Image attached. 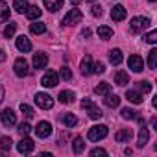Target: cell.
<instances>
[{
    "label": "cell",
    "instance_id": "6da1fadb",
    "mask_svg": "<svg viewBox=\"0 0 157 157\" xmlns=\"http://www.w3.org/2000/svg\"><path fill=\"white\" fill-rule=\"evenodd\" d=\"M150 19L148 17H135V19H131V24H129V30H131V33H142L144 30H148L150 28Z\"/></svg>",
    "mask_w": 157,
    "mask_h": 157
},
{
    "label": "cell",
    "instance_id": "7a4b0ae2",
    "mask_svg": "<svg viewBox=\"0 0 157 157\" xmlns=\"http://www.w3.org/2000/svg\"><path fill=\"white\" fill-rule=\"evenodd\" d=\"M107 126H104V124H98V126H93L91 129H89V140H93V142H98V140H102L104 137H107Z\"/></svg>",
    "mask_w": 157,
    "mask_h": 157
},
{
    "label": "cell",
    "instance_id": "3957f363",
    "mask_svg": "<svg viewBox=\"0 0 157 157\" xmlns=\"http://www.w3.org/2000/svg\"><path fill=\"white\" fill-rule=\"evenodd\" d=\"M82 107L87 109V113H89V117H91L93 120H98V118H102V115H104L102 109H100L98 105H94L89 98H83V100H82Z\"/></svg>",
    "mask_w": 157,
    "mask_h": 157
},
{
    "label": "cell",
    "instance_id": "277c9868",
    "mask_svg": "<svg viewBox=\"0 0 157 157\" xmlns=\"http://www.w3.org/2000/svg\"><path fill=\"white\" fill-rule=\"evenodd\" d=\"M83 21V13L80 11V10H70L67 15H65V19H63V26H72V24H80Z\"/></svg>",
    "mask_w": 157,
    "mask_h": 157
},
{
    "label": "cell",
    "instance_id": "5b68a950",
    "mask_svg": "<svg viewBox=\"0 0 157 157\" xmlns=\"http://www.w3.org/2000/svg\"><path fill=\"white\" fill-rule=\"evenodd\" d=\"M35 104L41 107V109H50L54 105V98L46 93H37L35 94Z\"/></svg>",
    "mask_w": 157,
    "mask_h": 157
},
{
    "label": "cell",
    "instance_id": "8992f818",
    "mask_svg": "<svg viewBox=\"0 0 157 157\" xmlns=\"http://www.w3.org/2000/svg\"><path fill=\"white\" fill-rule=\"evenodd\" d=\"M57 83H59V76H57L54 70H48V72L41 78V85H43V87H48V89H50V87H56Z\"/></svg>",
    "mask_w": 157,
    "mask_h": 157
},
{
    "label": "cell",
    "instance_id": "52a82bcc",
    "mask_svg": "<svg viewBox=\"0 0 157 157\" xmlns=\"http://www.w3.org/2000/svg\"><path fill=\"white\" fill-rule=\"evenodd\" d=\"M13 70H15V74H17V76H21V78L28 76V74H30V67H28V61H26L24 57H19V59L15 61V65H13Z\"/></svg>",
    "mask_w": 157,
    "mask_h": 157
},
{
    "label": "cell",
    "instance_id": "ba28073f",
    "mask_svg": "<svg viewBox=\"0 0 157 157\" xmlns=\"http://www.w3.org/2000/svg\"><path fill=\"white\" fill-rule=\"evenodd\" d=\"M33 148H35V142H33L30 137H26V135H22V140L17 142V150H19L21 153H32Z\"/></svg>",
    "mask_w": 157,
    "mask_h": 157
},
{
    "label": "cell",
    "instance_id": "9c48e42d",
    "mask_svg": "<svg viewBox=\"0 0 157 157\" xmlns=\"http://www.w3.org/2000/svg\"><path fill=\"white\" fill-rule=\"evenodd\" d=\"M35 133H37L39 139H46V137H50V135H52V126H50V122H46V120L39 122L37 128H35Z\"/></svg>",
    "mask_w": 157,
    "mask_h": 157
},
{
    "label": "cell",
    "instance_id": "30bf717a",
    "mask_svg": "<svg viewBox=\"0 0 157 157\" xmlns=\"http://www.w3.org/2000/svg\"><path fill=\"white\" fill-rule=\"evenodd\" d=\"M0 117H2V122H4V126H8V128H11V126H15L17 124V115L13 113V109H4L2 113H0Z\"/></svg>",
    "mask_w": 157,
    "mask_h": 157
},
{
    "label": "cell",
    "instance_id": "8fae6325",
    "mask_svg": "<svg viewBox=\"0 0 157 157\" xmlns=\"http://www.w3.org/2000/svg\"><path fill=\"white\" fill-rule=\"evenodd\" d=\"M128 65H129V68H131L133 72H140V70L144 68V61H142V57L137 56V54H133V56L128 57Z\"/></svg>",
    "mask_w": 157,
    "mask_h": 157
},
{
    "label": "cell",
    "instance_id": "7c38bea8",
    "mask_svg": "<svg viewBox=\"0 0 157 157\" xmlns=\"http://www.w3.org/2000/svg\"><path fill=\"white\" fill-rule=\"evenodd\" d=\"M126 15H128V11L124 10V6H115V8L111 10V19H113L115 22L124 21V19H126Z\"/></svg>",
    "mask_w": 157,
    "mask_h": 157
},
{
    "label": "cell",
    "instance_id": "4fadbf2b",
    "mask_svg": "<svg viewBox=\"0 0 157 157\" xmlns=\"http://www.w3.org/2000/svg\"><path fill=\"white\" fill-rule=\"evenodd\" d=\"M80 70H82L83 76H91V74H93V59H91V56H85V57L82 59Z\"/></svg>",
    "mask_w": 157,
    "mask_h": 157
},
{
    "label": "cell",
    "instance_id": "5bb4252c",
    "mask_svg": "<svg viewBox=\"0 0 157 157\" xmlns=\"http://www.w3.org/2000/svg\"><path fill=\"white\" fill-rule=\"evenodd\" d=\"M46 65H48V56L43 54V52H37L33 56V67L35 68H44Z\"/></svg>",
    "mask_w": 157,
    "mask_h": 157
},
{
    "label": "cell",
    "instance_id": "9a60e30c",
    "mask_svg": "<svg viewBox=\"0 0 157 157\" xmlns=\"http://www.w3.org/2000/svg\"><path fill=\"white\" fill-rule=\"evenodd\" d=\"M115 83L120 85V87H124L126 83H129V74L126 70H117L115 72Z\"/></svg>",
    "mask_w": 157,
    "mask_h": 157
},
{
    "label": "cell",
    "instance_id": "2e32d148",
    "mask_svg": "<svg viewBox=\"0 0 157 157\" xmlns=\"http://www.w3.org/2000/svg\"><path fill=\"white\" fill-rule=\"evenodd\" d=\"M131 137H133V131L128 128V129H120V131H117L115 140H117V142H129Z\"/></svg>",
    "mask_w": 157,
    "mask_h": 157
},
{
    "label": "cell",
    "instance_id": "e0dca14e",
    "mask_svg": "<svg viewBox=\"0 0 157 157\" xmlns=\"http://www.w3.org/2000/svg\"><path fill=\"white\" fill-rule=\"evenodd\" d=\"M43 4H44V8L48 11L56 13V11H59L63 8V0H43Z\"/></svg>",
    "mask_w": 157,
    "mask_h": 157
},
{
    "label": "cell",
    "instance_id": "ac0fdd59",
    "mask_svg": "<svg viewBox=\"0 0 157 157\" xmlns=\"http://www.w3.org/2000/svg\"><path fill=\"white\" fill-rule=\"evenodd\" d=\"M24 13H26V17H28L30 21H37V19H41L43 10H39V6H28V10H26Z\"/></svg>",
    "mask_w": 157,
    "mask_h": 157
},
{
    "label": "cell",
    "instance_id": "d6986e66",
    "mask_svg": "<svg viewBox=\"0 0 157 157\" xmlns=\"http://www.w3.org/2000/svg\"><path fill=\"white\" fill-rule=\"evenodd\" d=\"M17 48H19L21 52H30V50H32V43H30V39H28L26 35L17 37Z\"/></svg>",
    "mask_w": 157,
    "mask_h": 157
},
{
    "label": "cell",
    "instance_id": "ffe728a7",
    "mask_svg": "<svg viewBox=\"0 0 157 157\" xmlns=\"http://www.w3.org/2000/svg\"><path fill=\"white\" fill-rule=\"evenodd\" d=\"M104 104H105L107 107H118V105H120V98H118L117 94L107 93V94H105V98H104Z\"/></svg>",
    "mask_w": 157,
    "mask_h": 157
},
{
    "label": "cell",
    "instance_id": "44dd1931",
    "mask_svg": "<svg viewBox=\"0 0 157 157\" xmlns=\"http://www.w3.org/2000/svg\"><path fill=\"white\" fill-rule=\"evenodd\" d=\"M6 21H10V6L4 0H0V22H6Z\"/></svg>",
    "mask_w": 157,
    "mask_h": 157
},
{
    "label": "cell",
    "instance_id": "7402d4cb",
    "mask_svg": "<svg viewBox=\"0 0 157 157\" xmlns=\"http://www.w3.org/2000/svg\"><path fill=\"white\" fill-rule=\"evenodd\" d=\"M72 150H74V153H83V150H85V140H83L82 137H76L74 142H72Z\"/></svg>",
    "mask_w": 157,
    "mask_h": 157
},
{
    "label": "cell",
    "instance_id": "603a6c76",
    "mask_svg": "<svg viewBox=\"0 0 157 157\" xmlns=\"http://www.w3.org/2000/svg\"><path fill=\"white\" fill-rule=\"evenodd\" d=\"M122 59H124V57H122V52H120L118 48H115V50L109 52V61H111L113 65H120Z\"/></svg>",
    "mask_w": 157,
    "mask_h": 157
},
{
    "label": "cell",
    "instance_id": "cb8c5ba5",
    "mask_svg": "<svg viewBox=\"0 0 157 157\" xmlns=\"http://www.w3.org/2000/svg\"><path fill=\"white\" fill-rule=\"evenodd\" d=\"M94 93L100 94V96H105L107 93H111V85H109L107 82H102V83H98V85L94 87Z\"/></svg>",
    "mask_w": 157,
    "mask_h": 157
},
{
    "label": "cell",
    "instance_id": "d4e9b609",
    "mask_svg": "<svg viewBox=\"0 0 157 157\" xmlns=\"http://www.w3.org/2000/svg\"><path fill=\"white\" fill-rule=\"evenodd\" d=\"M148 139H150V133H148V129H146V128L142 126V128H140V131H139V142H137V146H139V148L146 146Z\"/></svg>",
    "mask_w": 157,
    "mask_h": 157
},
{
    "label": "cell",
    "instance_id": "484cf974",
    "mask_svg": "<svg viewBox=\"0 0 157 157\" xmlns=\"http://www.w3.org/2000/svg\"><path fill=\"white\" fill-rule=\"evenodd\" d=\"M59 102L61 104H72L74 102V93L72 91H61L59 93Z\"/></svg>",
    "mask_w": 157,
    "mask_h": 157
},
{
    "label": "cell",
    "instance_id": "4316f807",
    "mask_svg": "<svg viewBox=\"0 0 157 157\" xmlns=\"http://www.w3.org/2000/svg\"><path fill=\"white\" fill-rule=\"evenodd\" d=\"M126 98H128L131 104H142V100H144L142 94H139L137 91H128V93H126Z\"/></svg>",
    "mask_w": 157,
    "mask_h": 157
},
{
    "label": "cell",
    "instance_id": "83f0119b",
    "mask_svg": "<svg viewBox=\"0 0 157 157\" xmlns=\"http://www.w3.org/2000/svg\"><path fill=\"white\" fill-rule=\"evenodd\" d=\"M13 10L17 13H24L28 10V0H13Z\"/></svg>",
    "mask_w": 157,
    "mask_h": 157
},
{
    "label": "cell",
    "instance_id": "f1b7e54d",
    "mask_svg": "<svg viewBox=\"0 0 157 157\" xmlns=\"http://www.w3.org/2000/svg\"><path fill=\"white\" fill-rule=\"evenodd\" d=\"M30 32L35 33V35H41V33L46 32V24H43V22H33V24H30Z\"/></svg>",
    "mask_w": 157,
    "mask_h": 157
},
{
    "label": "cell",
    "instance_id": "f546056e",
    "mask_svg": "<svg viewBox=\"0 0 157 157\" xmlns=\"http://www.w3.org/2000/svg\"><path fill=\"white\" fill-rule=\"evenodd\" d=\"M63 124H65L67 128H74V126L78 124V118H76L72 113H68V115H65V117H63Z\"/></svg>",
    "mask_w": 157,
    "mask_h": 157
},
{
    "label": "cell",
    "instance_id": "4dcf8cb0",
    "mask_svg": "<svg viewBox=\"0 0 157 157\" xmlns=\"http://www.w3.org/2000/svg\"><path fill=\"white\" fill-rule=\"evenodd\" d=\"M98 35H100L102 39H109V37H113V30H111L109 26H100V28H98Z\"/></svg>",
    "mask_w": 157,
    "mask_h": 157
},
{
    "label": "cell",
    "instance_id": "1f68e13d",
    "mask_svg": "<svg viewBox=\"0 0 157 157\" xmlns=\"http://www.w3.org/2000/svg\"><path fill=\"white\" fill-rule=\"evenodd\" d=\"M148 67L150 68L157 67V50H150L148 52Z\"/></svg>",
    "mask_w": 157,
    "mask_h": 157
},
{
    "label": "cell",
    "instance_id": "d6a6232c",
    "mask_svg": "<svg viewBox=\"0 0 157 157\" xmlns=\"http://www.w3.org/2000/svg\"><path fill=\"white\" fill-rule=\"evenodd\" d=\"M11 146H13V140L10 137H2V139H0V148H2V151H10Z\"/></svg>",
    "mask_w": 157,
    "mask_h": 157
},
{
    "label": "cell",
    "instance_id": "836d02e7",
    "mask_svg": "<svg viewBox=\"0 0 157 157\" xmlns=\"http://www.w3.org/2000/svg\"><path fill=\"white\" fill-rule=\"evenodd\" d=\"M120 113H122V118H128V120H133L137 117V111L135 109H129V107H124Z\"/></svg>",
    "mask_w": 157,
    "mask_h": 157
},
{
    "label": "cell",
    "instance_id": "e575fe53",
    "mask_svg": "<svg viewBox=\"0 0 157 157\" xmlns=\"http://www.w3.org/2000/svg\"><path fill=\"white\" fill-rule=\"evenodd\" d=\"M15 30H17V24H13V22H10V24L6 26V30H4V37H8V39H11V37L15 35Z\"/></svg>",
    "mask_w": 157,
    "mask_h": 157
},
{
    "label": "cell",
    "instance_id": "d590c367",
    "mask_svg": "<svg viewBox=\"0 0 157 157\" xmlns=\"http://www.w3.org/2000/svg\"><path fill=\"white\" fill-rule=\"evenodd\" d=\"M144 41H146V43H150V44H155V43H157V32L153 30V32L146 33V35H144Z\"/></svg>",
    "mask_w": 157,
    "mask_h": 157
},
{
    "label": "cell",
    "instance_id": "8d00e7d4",
    "mask_svg": "<svg viewBox=\"0 0 157 157\" xmlns=\"http://www.w3.org/2000/svg\"><path fill=\"white\" fill-rule=\"evenodd\" d=\"M21 111H22L28 118H32V117H33V109H32L28 104H21Z\"/></svg>",
    "mask_w": 157,
    "mask_h": 157
},
{
    "label": "cell",
    "instance_id": "74e56055",
    "mask_svg": "<svg viewBox=\"0 0 157 157\" xmlns=\"http://www.w3.org/2000/svg\"><path fill=\"white\" fill-rule=\"evenodd\" d=\"M30 131H32V126H30L28 122H22V124L19 126V133H21V135H28Z\"/></svg>",
    "mask_w": 157,
    "mask_h": 157
},
{
    "label": "cell",
    "instance_id": "f35d334b",
    "mask_svg": "<svg viewBox=\"0 0 157 157\" xmlns=\"http://www.w3.org/2000/svg\"><path fill=\"white\" fill-rule=\"evenodd\" d=\"M59 74H61V78H63V80H65V82H68V80H70V78H72V72H70V68H68V67H63Z\"/></svg>",
    "mask_w": 157,
    "mask_h": 157
},
{
    "label": "cell",
    "instance_id": "ab89813d",
    "mask_svg": "<svg viewBox=\"0 0 157 157\" xmlns=\"http://www.w3.org/2000/svg\"><path fill=\"white\" fill-rule=\"evenodd\" d=\"M93 72L104 74V72H105V65H104V63H93Z\"/></svg>",
    "mask_w": 157,
    "mask_h": 157
},
{
    "label": "cell",
    "instance_id": "60d3db41",
    "mask_svg": "<svg viewBox=\"0 0 157 157\" xmlns=\"http://www.w3.org/2000/svg\"><path fill=\"white\" fill-rule=\"evenodd\" d=\"M139 89L142 93H150L151 91V85H150V82H139Z\"/></svg>",
    "mask_w": 157,
    "mask_h": 157
},
{
    "label": "cell",
    "instance_id": "b9f144b4",
    "mask_svg": "<svg viewBox=\"0 0 157 157\" xmlns=\"http://www.w3.org/2000/svg\"><path fill=\"white\" fill-rule=\"evenodd\" d=\"M91 13H93L94 17H100V15H102V8H100V4H93V8H91Z\"/></svg>",
    "mask_w": 157,
    "mask_h": 157
},
{
    "label": "cell",
    "instance_id": "7bdbcfd3",
    "mask_svg": "<svg viewBox=\"0 0 157 157\" xmlns=\"http://www.w3.org/2000/svg\"><path fill=\"white\" fill-rule=\"evenodd\" d=\"M91 155L93 157H96V155H107V151L104 148H94V150H91Z\"/></svg>",
    "mask_w": 157,
    "mask_h": 157
},
{
    "label": "cell",
    "instance_id": "ee69618b",
    "mask_svg": "<svg viewBox=\"0 0 157 157\" xmlns=\"http://www.w3.org/2000/svg\"><path fill=\"white\" fill-rule=\"evenodd\" d=\"M4 59H6V54H4V50H2V48H0V63H2Z\"/></svg>",
    "mask_w": 157,
    "mask_h": 157
},
{
    "label": "cell",
    "instance_id": "f6af8a7d",
    "mask_svg": "<svg viewBox=\"0 0 157 157\" xmlns=\"http://www.w3.org/2000/svg\"><path fill=\"white\" fill-rule=\"evenodd\" d=\"M2 100H4V87L0 85V102H2Z\"/></svg>",
    "mask_w": 157,
    "mask_h": 157
},
{
    "label": "cell",
    "instance_id": "bcb514c9",
    "mask_svg": "<svg viewBox=\"0 0 157 157\" xmlns=\"http://www.w3.org/2000/svg\"><path fill=\"white\" fill-rule=\"evenodd\" d=\"M82 35H83V37H89V35H91V30H83V33H82Z\"/></svg>",
    "mask_w": 157,
    "mask_h": 157
},
{
    "label": "cell",
    "instance_id": "7dc6e473",
    "mask_svg": "<svg viewBox=\"0 0 157 157\" xmlns=\"http://www.w3.org/2000/svg\"><path fill=\"white\" fill-rule=\"evenodd\" d=\"M70 2H72V4H80V2H82V0H70Z\"/></svg>",
    "mask_w": 157,
    "mask_h": 157
},
{
    "label": "cell",
    "instance_id": "c3c4849f",
    "mask_svg": "<svg viewBox=\"0 0 157 157\" xmlns=\"http://www.w3.org/2000/svg\"><path fill=\"white\" fill-rule=\"evenodd\" d=\"M87 2H91V4H94V2H96V0H87Z\"/></svg>",
    "mask_w": 157,
    "mask_h": 157
},
{
    "label": "cell",
    "instance_id": "681fc988",
    "mask_svg": "<svg viewBox=\"0 0 157 157\" xmlns=\"http://www.w3.org/2000/svg\"><path fill=\"white\" fill-rule=\"evenodd\" d=\"M150 2H155V0H150Z\"/></svg>",
    "mask_w": 157,
    "mask_h": 157
}]
</instances>
